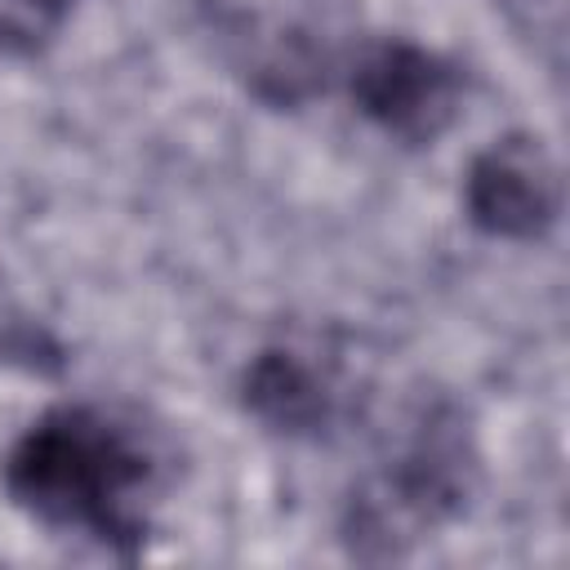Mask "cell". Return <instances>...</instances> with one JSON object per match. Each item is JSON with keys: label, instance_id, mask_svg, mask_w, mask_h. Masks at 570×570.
Segmentation results:
<instances>
[{"label": "cell", "instance_id": "4", "mask_svg": "<svg viewBox=\"0 0 570 570\" xmlns=\"http://www.w3.org/2000/svg\"><path fill=\"white\" fill-rule=\"evenodd\" d=\"M352 98L356 107L401 142H432L441 138L459 107H463V76L436 49L414 40H379L365 45L352 67Z\"/></svg>", "mask_w": 570, "mask_h": 570}, {"label": "cell", "instance_id": "6", "mask_svg": "<svg viewBox=\"0 0 570 570\" xmlns=\"http://www.w3.org/2000/svg\"><path fill=\"white\" fill-rule=\"evenodd\" d=\"M338 374L303 347H263L245 370V405L285 436H316L338 419Z\"/></svg>", "mask_w": 570, "mask_h": 570}, {"label": "cell", "instance_id": "3", "mask_svg": "<svg viewBox=\"0 0 570 570\" xmlns=\"http://www.w3.org/2000/svg\"><path fill=\"white\" fill-rule=\"evenodd\" d=\"M232 71L272 107L321 94L343 58L334 0H205Z\"/></svg>", "mask_w": 570, "mask_h": 570}, {"label": "cell", "instance_id": "1", "mask_svg": "<svg viewBox=\"0 0 570 570\" xmlns=\"http://www.w3.org/2000/svg\"><path fill=\"white\" fill-rule=\"evenodd\" d=\"M151 481L142 436L94 405L40 414L4 454V490L22 512L116 552L142 548Z\"/></svg>", "mask_w": 570, "mask_h": 570}, {"label": "cell", "instance_id": "7", "mask_svg": "<svg viewBox=\"0 0 570 570\" xmlns=\"http://www.w3.org/2000/svg\"><path fill=\"white\" fill-rule=\"evenodd\" d=\"M22 9H31L36 18H62L71 9V0H18Z\"/></svg>", "mask_w": 570, "mask_h": 570}, {"label": "cell", "instance_id": "5", "mask_svg": "<svg viewBox=\"0 0 570 570\" xmlns=\"http://www.w3.org/2000/svg\"><path fill=\"white\" fill-rule=\"evenodd\" d=\"M468 218L499 240H534L561 214V174L548 147L530 134L494 138L463 178Z\"/></svg>", "mask_w": 570, "mask_h": 570}, {"label": "cell", "instance_id": "2", "mask_svg": "<svg viewBox=\"0 0 570 570\" xmlns=\"http://www.w3.org/2000/svg\"><path fill=\"white\" fill-rule=\"evenodd\" d=\"M476 485V445L468 419L436 401L414 414L392 459H383L347 503V543L356 557H401L454 521Z\"/></svg>", "mask_w": 570, "mask_h": 570}]
</instances>
